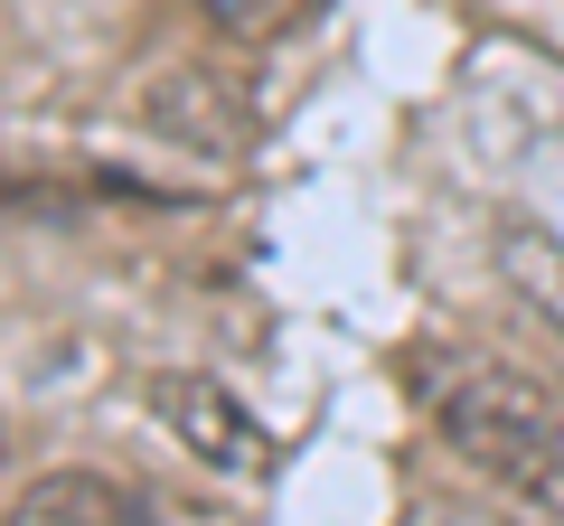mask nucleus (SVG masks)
<instances>
[{"mask_svg": "<svg viewBox=\"0 0 564 526\" xmlns=\"http://www.w3.org/2000/svg\"><path fill=\"white\" fill-rule=\"evenodd\" d=\"M207 29H226V39L263 47V39H292L302 20H321V0H198Z\"/></svg>", "mask_w": 564, "mask_h": 526, "instance_id": "6", "label": "nucleus"}, {"mask_svg": "<svg viewBox=\"0 0 564 526\" xmlns=\"http://www.w3.org/2000/svg\"><path fill=\"white\" fill-rule=\"evenodd\" d=\"M151 414H161V424L180 432V442L198 451L217 480H254V470H263V432H254V414H245L217 376H198V366H170V376H151Z\"/></svg>", "mask_w": 564, "mask_h": 526, "instance_id": "2", "label": "nucleus"}, {"mask_svg": "<svg viewBox=\"0 0 564 526\" xmlns=\"http://www.w3.org/2000/svg\"><path fill=\"white\" fill-rule=\"evenodd\" d=\"M489 254H499L508 292L564 329V235H545V226H527V217H518V226H499V244H489Z\"/></svg>", "mask_w": 564, "mask_h": 526, "instance_id": "5", "label": "nucleus"}, {"mask_svg": "<svg viewBox=\"0 0 564 526\" xmlns=\"http://www.w3.org/2000/svg\"><path fill=\"white\" fill-rule=\"evenodd\" d=\"M414 395L470 470H489L518 498H564V405L545 385H527L518 366H480V358H423Z\"/></svg>", "mask_w": 564, "mask_h": 526, "instance_id": "1", "label": "nucleus"}, {"mask_svg": "<svg viewBox=\"0 0 564 526\" xmlns=\"http://www.w3.org/2000/svg\"><path fill=\"white\" fill-rule=\"evenodd\" d=\"M151 122H161L170 142H198V151H245V113L207 76H170L161 95H151Z\"/></svg>", "mask_w": 564, "mask_h": 526, "instance_id": "4", "label": "nucleus"}, {"mask_svg": "<svg viewBox=\"0 0 564 526\" xmlns=\"http://www.w3.org/2000/svg\"><path fill=\"white\" fill-rule=\"evenodd\" d=\"M10 517L20 526H95V517H151V498L104 470H39V480L10 489Z\"/></svg>", "mask_w": 564, "mask_h": 526, "instance_id": "3", "label": "nucleus"}]
</instances>
